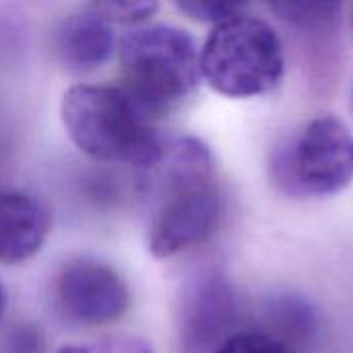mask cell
<instances>
[{
    "instance_id": "6da1fadb",
    "label": "cell",
    "mask_w": 353,
    "mask_h": 353,
    "mask_svg": "<svg viewBox=\"0 0 353 353\" xmlns=\"http://www.w3.org/2000/svg\"><path fill=\"white\" fill-rule=\"evenodd\" d=\"M147 248L155 259L174 256L219 225L221 186L213 153L194 137L165 141L161 157L145 170Z\"/></svg>"
},
{
    "instance_id": "7a4b0ae2",
    "label": "cell",
    "mask_w": 353,
    "mask_h": 353,
    "mask_svg": "<svg viewBox=\"0 0 353 353\" xmlns=\"http://www.w3.org/2000/svg\"><path fill=\"white\" fill-rule=\"evenodd\" d=\"M60 116L77 149L97 161L126 163L145 172L165 147L151 118L122 87L74 85L62 97Z\"/></svg>"
},
{
    "instance_id": "3957f363",
    "label": "cell",
    "mask_w": 353,
    "mask_h": 353,
    "mask_svg": "<svg viewBox=\"0 0 353 353\" xmlns=\"http://www.w3.org/2000/svg\"><path fill=\"white\" fill-rule=\"evenodd\" d=\"M122 89L151 118L176 110L201 79L194 39L172 25L130 31L120 41Z\"/></svg>"
},
{
    "instance_id": "277c9868",
    "label": "cell",
    "mask_w": 353,
    "mask_h": 353,
    "mask_svg": "<svg viewBox=\"0 0 353 353\" xmlns=\"http://www.w3.org/2000/svg\"><path fill=\"white\" fill-rule=\"evenodd\" d=\"M199 68L219 95H267L285 74L283 43L267 21L240 12L213 25L199 52Z\"/></svg>"
},
{
    "instance_id": "5b68a950",
    "label": "cell",
    "mask_w": 353,
    "mask_h": 353,
    "mask_svg": "<svg viewBox=\"0 0 353 353\" xmlns=\"http://www.w3.org/2000/svg\"><path fill=\"white\" fill-rule=\"evenodd\" d=\"M273 186L290 199H325L353 180V132L335 116L310 120L271 153Z\"/></svg>"
},
{
    "instance_id": "8992f818",
    "label": "cell",
    "mask_w": 353,
    "mask_h": 353,
    "mask_svg": "<svg viewBox=\"0 0 353 353\" xmlns=\"http://www.w3.org/2000/svg\"><path fill=\"white\" fill-rule=\"evenodd\" d=\"M52 296L62 319L83 327L114 323L130 306V292L122 275L91 256L66 261L54 279Z\"/></svg>"
},
{
    "instance_id": "52a82bcc",
    "label": "cell",
    "mask_w": 353,
    "mask_h": 353,
    "mask_svg": "<svg viewBox=\"0 0 353 353\" xmlns=\"http://www.w3.org/2000/svg\"><path fill=\"white\" fill-rule=\"evenodd\" d=\"M238 319V300L230 281L219 271L201 275L184 294L180 341L184 353L213 352Z\"/></svg>"
},
{
    "instance_id": "ba28073f",
    "label": "cell",
    "mask_w": 353,
    "mask_h": 353,
    "mask_svg": "<svg viewBox=\"0 0 353 353\" xmlns=\"http://www.w3.org/2000/svg\"><path fill=\"white\" fill-rule=\"evenodd\" d=\"M52 228L48 207L23 190H0V263L19 265L33 259Z\"/></svg>"
},
{
    "instance_id": "9c48e42d",
    "label": "cell",
    "mask_w": 353,
    "mask_h": 353,
    "mask_svg": "<svg viewBox=\"0 0 353 353\" xmlns=\"http://www.w3.org/2000/svg\"><path fill=\"white\" fill-rule=\"evenodd\" d=\"M54 46L64 68L72 72H91L112 58L116 37L105 17L97 10H89L66 17L56 31Z\"/></svg>"
},
{
    "instance_id": "30bf717a",
    "label": "cell",
    "mask_w": 353,
    "mask_h": 353,
    "mask_svg": "<svg viewBox=\"0 0 353 353\" xmlns=\"http://www.w3.org/2000/svg\"><path fill=\"white\" fill-rule=\"evenodd\" d=\"M273 12L296 27H325L339 12L341 0H267Z\"/></svg>"
},
{
    "instance_id": "8fae6325",
    "label": "cell",
    "mask_w": 353,
    "mask_h": 353,
    "mask_svg": "<svg viewBox=\"0 0 353 353\" xmlns=\"http://www.w3.org/2000/svg\"><path fill=\"white\" fill-rule=\"evenodd\" d=\"M95 10L108 21L139 25L151 19L159 6V0H91Z\"/></svg>"
},
{
    "instance_id": "7c38bea8",
    "label": "cell",
    "mask_w": 353,
    "mask_h": 353,
    "mask_svg": "<svg viewBox=\"0 0 353 353\" xmlns=\"http://www.w3.org/2000/svg\"><path fill=\"white\" fill-rule=\"evenodd\" d=\"M176 6L199 23H219L234 14H240L250 0H174Z\"/></svg>"
},
{
    "instance_id": "4fadbf2b",
    "label": "cell",
    "mask_w": 353,
    "mask_h": 353,
    "mask_svg": "<svg viewBox=\"0 0 353 353\" xmlns=\"http://www.w3.org/2000/svg\"><path fill=\"white\" fill-rule=\"evenodd\" d=\"M211 353H290V350L267 333H234Z\"/></svg>"
},
{
    "instance_id": "5bb4252c",
    "label": "cell",
    "mask_w": 353,
    "mask_h": 353,
    "mask_svg": "<svg viewBox=\"0 0 353 353\" xmlns=\"http://www.w3.org/2000/svg\"><path fill=\"white\" fill-rule=\"evenodd\" d=\"M273 310L277 325L283 327L285 333L290 331L292 335H308L314 325V316L308 304L296 298H283L279 304L273 306Z\"/></svg>"
},
{
    "instance_id": "9a60e30c",
    "label": "cell",
    "mask_w": 353,
    "mask_h": 353,
    "mask_svg": "<svg viewBox=\"0 0 353 353\" xmlns=\"http://www.w3.org/2000/svg\"><path fill=\"white\" fill-rule=\"evenodd\" d=\"M58 353H153V347L139 337H105L91 343L64 345Z\"/></svg>"
},
{
    "instance_id": "2e32d148",
    "label": "cell",
    "mask_w": 353,
    "mask_h": 353,
    "mask_svg": "<svg viewBox=\"0 0 353 353\" xmlns=\"http://www.w3.org/2000/svg\"><path fill=\"white\" fill-rule=\"evenodd\" d=\"M8 353H41V337L35 329H19L8 341Z\"/></svg>"
},
{
    "instance_id": "e0dca14e",
    "label": "cell",
    "mask_w": 353,
    "mask_h": 353,
    "mask_svg": "<svg viewBox=\"0 0 353 353\" xmlns=\"http://www.w3.org/2000/svg\"><path fill=\"white\" fill-rule=\"evenodd\" d=\"M4 308H6V292H4V285L0 281V319L4 314Z\"/></svg>"
},
{
    "instance_id": "ac0fdd59",
    "label": "cell",
    "mask_w": 353,
    "mask_h": 353,
    "mask_svg": "<svg viewBox=\"0 0 353 353\" xmlns=\"http://www.w3.org/2000/svg\"><path fill=\"white\" fill-rule=\"evenodd\" d=\"M352 25H353V10H352Z\"/></svg>"
}]
</instances>
